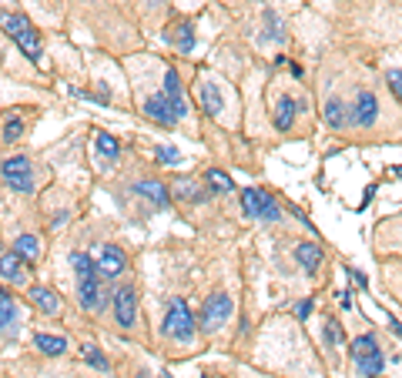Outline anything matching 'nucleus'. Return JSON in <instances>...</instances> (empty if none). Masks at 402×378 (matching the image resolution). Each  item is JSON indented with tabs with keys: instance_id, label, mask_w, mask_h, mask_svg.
<instances>
[{
	"instance_id": "b1692460",
	"label": "nucleus",
	"mask_w": 402,
	"mask_h": 378,
	"mask_svg": "<svg viewBox=\"0 0 402 378\" xmlns=\"http://www.w3.org/2000/svg\"><path fill=\"white\" fill-rule=\"evenodd\" d=\"M205 184H208V188H212V191H218V194H225V191H231V188H235V181H231V177H228L225 171H218V167L205 175Z\"/></svg>"
},
{
	"instance_id": "2f4dec72",
	"label": "nucleus",
	"mask_w": 402,
	"mask_h": 378,
	"mask_svg": "<svg viewBox=\"0 0 402 378\" xmlns=\"http://www.w3.org/2000/svg\"><path fill=\"white\" fill-rule=\"evenodd\" d=\"M386 81H389L392 94H396V98L402 101V71H389V74H386Z\"/></svg>"
},
{
	"instance_id": "423d86ee",
	"label": "nucleus",
	"mask_w": 402,
	"mask_h": 378,
	"mask_svg": "<svg viewBox=\"0 0 402 378\" xmlns=\"http://www.w3.org/2000/svg\"><path fill=\"white\" fill-rule=\"evenodd\" d=\"M228 318H231V298L222 291L208 295V302L201 305V331H218Z\"/></svg>"
},
{
	"instance_id": "4c0bfd02",
	"label": "nucleus",
	"mask_w": 402,
	"mask_h": 378,
	"mask_svg": "<svg viewBox=\"0 0 402 378\" xmlns=\"http://www.w3.org/2000/svg\"><path fill=\"white\" fill-rule=\"evenodd\" d=\"M134 378H144V375H134Z\"/></svg>"
},
{
	"instance_id": "bb28decb",
	"label": "nucleus",
	"mask_w": 402,
	"mask_h": 378,
	"mask_svg": "<svg viewBox=\"0 0 402 378\" xmlns=\"http://www.w3.org/2000/svg\"><path fill=\"white\" fill-rule=\"evenodd\" d=\"M24 117H7V121H4V134H0V138L7 141V144H11V141H17V138H24Z\"/></svg>"
},
{
	"instance_id": "0eeeda50",
	"label": "nucleus",
	"mask_w": 402,
	"mask_h": 378,
	"mask_svg": "<svg viewBox=\"0 0 402 378\" xmlns=\"http://www.w3.org/2000/svg\"><path fill=\"white\" fill-rule=\"evenodd\" d=\"M379 121V101L372 90H359L355 104L349 107V124L352 127H372Z\"/></svg>"
},
{
	"instance_id": "1a4fd4ad",
	"label": "nucleus",
	"mask_w": 402,
	"mask_h": 378,
	"mask_svg": "<svg viewBox=\"0 0 402 378\" xmlns=\"http://www.w3.org/2000/svg\"><path fill=\"white\" fill-rule=\"evenodd\" d=\"M134 315H138V291L117 288L114 291V321L121 328H131L134 325Z\"/></svg>"
},
{
	"instance_id": "20e7f679",
	"label": "nucleus",
	"mask_w": 402,
	"mask_h": 378,
	"mask_svg": "<svg viewBox=\"0 0 402 378\" xmlns=\"http://www.w3.org/2000/svg\"><path fill=\"white\" fill-rule=\"evenodd\" d=\"M0 177L17 194H30L34 191V164L24 154H13V158H7V161L0 164Z\"/></svg>"
},
{
	"instance_id": "f03ea898",
	"label": "nucleus",
	"mask_w": 402,
	"mask_h": 378,
	"mask_svg": "<svg viewBox=\"0 0 402 378\" xmlns=\"http://www.w3.org/2000/svg\"><path fill=\"white\" fill-rule=\"evenodd\" d=\"M349 355H352V362H355V372L365 378L382 375V368H386V355L379 348L376 335H359L349 345Z\"/></svg>"
},
{
	"instance_id": "cd10ccee",
	"label": "nucleus",
	"mask_w": 402,
	"mask_h": 378,
	"mask_svg": "<svg viewBox=\"0 0 402 378\" xmlns=\"http://www.w3.org/2000/svg\"><path fill=\"white\" fill-rule=\"evenodd\" d=\"M71 265H74V275L81 278V275H91V271H98L94 268V261H91V254H84V252H74L71 254Z\"/></svg>"
},
{
	"instance_id": "7c9ffc66",
	"label": "nucleus",
	"mask_w": 402,
	"mask_h": 378,
	"mask_svg": "<svg viewBox=\"0 0 402 378\" xmlns=\"http://www.w3.org/2000/svg\"><path fill=\"white\" fill-rule=\"evenodd\" d=\"M342 338H345V335H342V325L335 321V318H328V325H326V341L332 345V348H335V345H342Z\"/></svg>"
},
{
	"instance_id": "c756f323",
	"label": "nucleus",
	"mask_w": 402,
	"mask_h": 378,
	"mask_svg": "<svg viewBox=\"0 0 402 378\" xmlns=\"http://www.w3.org/2000/svg\"><path fill=\"white\" fill-rule=\"evenodd\" d=\"M158 164H168V167H175L178 161H181V151L178 148H168V144H158Z\"/></svg>"
},
{
	"instance_id": "ea45409f",
	"label": "nucleus",
	"mask_w": 402,
	"mask_h": 378,
	"mask_svg": "<svg viewBox=\"0 0 402 378\" xmlns=\"http://www.w3.org/2000/svg\"><path fill=\"white\" fill-rule=\"evenodd\" d=\"M154 4H158V0H154Z\"/></svg>"
},
{
	"instance_id": "7ed1b4c3",
	"label": "nucleus",
	"mask_w": 402,
	"mask_h": 378,
	"mask_svg": "<svg viewBox=\"0 0 402 378\" xmlns=\"http://www.w3.org/2000/svg\"><path fill=\"white\" fill-rule=\"evenodd\" d=\"M164 338H175V341H191L195 338V331H198V321L191 315V308L185 298H175V302L168 305V315H164Z\"/></svg>"
},
{
	"instance_id": "2eb2a0df",
	"label": "nucleus",
	"mask_w": 402,
	"mask_h": 378,
	"mask_svg": "<svg viewBox=\"0 0 402 378\" xmlns=\"http://www.w3.org/2000/svg\"><path fill=\"white\" fill-rule=\"evenodd\" d=\"M134 191H138L141 198H148L154 208H168L171 204V191L164 188L161 181H141V184H134Z\"/></svg>"
},
{
	"instance_id": "9d476101",
	"label": "nucleus",
	"mask_w": 402,
	"mask_h": 378,
	"mask_svg": "<svg viewBox=\"0 0 402 378\" xmlns=\"http://www.w3.org/2000/svg\"><path fill=\"white\" fill-rule=\"evenodd\" d=\"M94 268H98V275L108 278V281H111V278H121V271L127 268V254L121 252V248H114V244H104Z\"/></svg>"
},
{
	"instance_id": "dca6fc26",
	"label": "nucleus",
	"mask_w": 402,
	"mask_h": 378,
	"mask_svg": "<svg viewBox=\"0 0 402 378\" xmlns=\"http://www.w3.org/2000/svg\"><path fill=\"white\" fill-rule=\"evenodd\" d=\"M198 104L205 107V114H222V90L214 88L212 81H198Z\"/></svg>"
},
{
	"instance_id": "58836bf2",
	"label": "nucleus",
	"mask_w": 402,
	"mask_h": 378,
	"mask_svg": "<svg viewBox=\"0 0 402 378\" xmlns=\"http://www.w3.org/2000/svg\"><path fill=\"white\" fill-rule=\"evenodd\" d=\"M201 378H208V375H201Z\"/></svg>"
},
{
	"instance_id": "c85d7f7f",
	"label": "nucleus",
	"mask_w": 402,
	"mask_h": 378,
	"mask_svg": "<svg viewBox=\"0 0 402 378\" xmlns=\"http://www.w3.org/2000/svg\"><path fill=\"white\" fill-rule=\"evenodd\" d=\"M175 194L178 198H185V201H205V191H198L191 181H181V184L175 188Z\"/></svg>"
},
{
	"instance_id": "4be33fe9",
	"label": "nucleus",
	"mask_w": 402,
	"mask_h": 378,
	"mask_svg": "<svg viewBox=\"0 0 402 378\" xmlns=\"http://www.w3.org/2000/svg\"><path fill=\"white\" fill-rule=\"evenodd\" d=\"M13 252L21 254L24 261H38L40 258V238H34V235H21V238L13 241Z\"/></svg>"
},
{
	"instance_id": "5701e85b",
	"label": "nucleus",
	"mask_w": 402,
	"mask_h": 378,
	"mask_svg": "<svg viewBox=\"0 0 402 378\" xmlns=\"http://www.w3.org/2000/svg\"><path fill=\"white\" fill-rule=\"evenodd\" d=\"M17 321H21V312H17L13 298H0V331L17 328Z\"/></svg>"
},
{
	"instance_id": "c9c22d12",
	"label": "nucleus",
	"mask_w": 402,
	"mask_h": 378,
	"mask_svg": "<svg viewBox=\"0 0 402 378\" xmlns=\"http://www.w3.org/2000/svg\"><path fill=\"white\" fill-rule=\"evenodd\" d=\"M0 298H11V291L4 288V285H0Z\"/></svg>"
},
{
	"instance_id": "6e6552de",
	"label": "nucleus",
	"mask_w": 402,
	"mask_h": 378,
	"mask_svg": "<svg viewBox=\"0 0 402 378\" xmlns=\"http://www.w3.org/2000/svg\"><path fill=\"white\" fill-rule=\"evenodd\" d=\"M77 302H81L84 312H98L100 305H104V288H100V275H98V271L77 278Z\"/></svg>"
},
{
	"instance_id": "a878e982",
	"label": "nucleus",
	"mask_w": 402,
	"mask_h": 378,
	"mask_svg": "<svg viewBox=\"0 0 402 378\" xmlns=\"http://www.w3.org/2000/svg\"><path fill=\"white\" fill-rule=\"evenodd\" d=\"M81 355H84V362H88V365H94V368H100V372H108V358H104V355H100V348L98 345H81Z\"/></svg>"
},
{
	"instance_id": "f704fd0d",
	"label": "nucleus",
	"mask_w": 402,
	"mask_h": 378,
	"mask_svg": "<svg viewBox=\"0 0 402 378\" xmlns=\"http://www.w3.org/2000/svg\"><path fill=\"white\" fill-rule=\"evenodd\" d=\"M389 325H392V331H396V335L402 338V325H399V321H396V318H389Z\"/></svg>"
},
{
	"instance_id": "aec40b11",
	"label": "nucleus",
	"mask_w": 402,
	"mask_h": 378,
	"mask_svg": "<svg viewBox=\"0 0 402 378\" xmlns=\"http://www.w3.org/2000/svg\"><path fill=\"white\" fill-rule=\"evenodd\" d=\"M326 124L335 127V131L349 124V107H345L339 98H328V101H326Z\"/></svg>"
},
{
	"instance_id": "39448f33",
	"label": "nucleus",
	"mask_w": 402,
	"mask_h": 378,
	"mask_svg": "<svg viewBox=\"0 0 402 378\" xmlns=\"http://www.w3.org/2000/svg\"><path fill=\"white\" fill-rule=\"evenodd\" d=\"M241 208L248 218H262V221H278L282 218V208L278 201L262 188H245L241 191Z\"/></svg>"
},
{
	"instance_id": "f8f14e48",
	"label": "nucleus",
	"mask_w": 402,
	"mask_h": 378,
	"mask_svg": "<svg viewBox=\"0 0 402 378\" xmlns=\"http://www.w3.org/2000/svg\"><path fill=\"white\" fill-rule=\"evenodd\" d=\"M164 98H168V104L175 107L178 117L188 114V104H185V90H181V77H178V71H168V74H164Z\"/></svg>"
},
{
	"instance_id": "473e14b6",
	"label": "nucleus",
	"mask_w": 402,
	"mask_h": 378,
	"mask_svg": "<svg viewBox=\"0 0 402 378\" xmlns=\"http://www.w3.org/2000/svg\"><path fill=\"white\" fill-rule=\"evenodd\" d=\"M312 308H315L312 298H305V302H299V305H295V318H299V321H305V318L312 315Z\"/></svg>"
},
{
	"instance_id": "ddd939ff",
	"label": "nucleus",
	"mask_w": 402,
	"mask_h": 378,
	"mask_svg": "<svg viewBox=\"0 0 402 378\" xmlns=\"http://www.w3.org/2000/svg\"><path fill=\"white\" fill-rule=\"evenodd\" d=\"M24 265H27V261L17 252H4V254H0V275H4V281L24 285V278H27V268Z\"/></svg>"
},
{
	"instance_id": "393cba45",
	"label": "nucleus",
	"mask_w": 402,
	"mask_h": 378,
	"mask_svg": "<svg viewBox=\"0 0 402 378\" xmlns=\"http://www.w3.org/2000/svg\"><path fill=\"white\" fill-rule=\"evenodd\" d=\"M94 144H98V151L104 154V158H117V154H121V144H117V138H114V134H98V138H94Z\"/></svg>"
},
{
	"instance_id": "4468645a",
	"label": "nucleus",
	"mask_w": 402,
	"mask_h": 378,
	"mask_svg": "<svg viewBox=\"0 0 402 378\" xmlns=\"http://www.w3.org/2000/svg\"><path fill=\"white\" fill-rule=\"evenodd\" d=\"M30 305L38 308L40 315H57V312H61V298H57L50 288H40V285L30 288Z\"/></svg>"
},
{
	"instance_id": "9b49d317",
	"label": "nucleus",
	"mask_w": 402,
	"mask_h": 378,
	"mask_svg": "<svg viewBox=\"0 0 402 378\" xmlns=\"http://www.w3.org/2000/svg\"><path fill=\"white\" fill-rule=\"evenodd\" d=\"M144 114H148L154 124H164V127H175L181 117L175 114V107L168 104V98H148L144 101Z\"/></svg>"
},
{
	"instance_id": "f257e3e1",
	"label": "nucleus",
	"mask_w": 402,
	"mask_h": 378,
	"mask_svg": "<svg viewBox=\"0 0 402 378\" xmlns=\"http://www.w3.org/2000/svg\"><path fill=\"white\" fill-rule=\"evenodd\" d=\"M0 27H4V34L21 47V54H24L27 61L40 64V54H44V47H40V34L24 13H0Z\"/></svg>"
},
{
	"instance_id": "e433bc0d",
	"label": "nucleus",
	"mask_w": 402,
	"mask_h": 378,
	"mask_svg": "<svg viewBox=\"0 0 402 378\" xmlns=\"http://www.w3.org/2000/svg\"><path fill=\"white\" fill-rule=\"evenodd\" d=\"M392 175H396V177H402V167H392Z\"/></svg>"
},
{
	"instance_id": "412c9836",
	"label": "nucleus",
	"mask_w": 402,
	"mask_h": 378,
	"mask_svg": "<svg viewBox=\"0 0 402 378\" xmlns=\"http://www.w3.org/2000/svg\"><path fill=\"white\" fill-rule=\"evenodd\" d=\"M34 345H38L44 355H50V358H54V355H64V352H67V341H64L61 335H47V331H38Z\"/></svg>"
},
{
	"instance_id": "a211bd4d",
	"label": "nucleus",
	"mask_w": 402,
	"mask_h": 378,
	"mask_svg": "<svg viewBox=\"0 0 402 378\" xmlns=\"http://www.w3.org/2000/svg\"><path fill=\"white\" fill-rule=\"evenodd\" d=\"M295 261H299L305 271H315V268L322 265V248H318L315 241H299V248H295Z\"/></svg>"
},
{
	"instance_id": "f3484780",
	"label": "nucleus",
	"mask_w": 402,
	"mask_h": 378,
	"mask_svg": "<svg viewBox=\"0 0 402 378\" xmlns=\"http://www.w3.org/2000/svg\"><path fill=\"white\" fill-rule=\"evenodd\" d=\"M295 114H299V101L295 98H278L275 104V127L278 131H292V124H295Z\"/></svg>"
},
{
	"instance_id": "72a5a7b5",
	"label": "nucleus",
	"mask_w": 402,
	"mask_h": 378,
	"mask_svg": "<svg viewBox=\"0 0 402 378\" xmlns=\"http://www.w3.org/2000/svg\"><path fill=\"white\" fill-rule=\"evenodd\" d=\"M349 275H352V281H355V285H362V288H365V275H362V271H355V268H349Z\"/></svg>"
},
{
	"instance_id": "6ab92c4d",
	"label": "nucleus",
	"mask_w": 402,
	"mask_h": 378,
	"mask_svg": "<svg viewBox=\"0 0 402 378\" xmlns=\"http://www.w3.org/2000/svg\"><path fill=\"white\" fill-rule=\"evenodd\" d=\"M171 27H175V30H168L164 37L171 40V44H175L181 54H188L191 47H195V27H191L188 20H181V24H171Z\"/></svg>"
}]
</instances>
